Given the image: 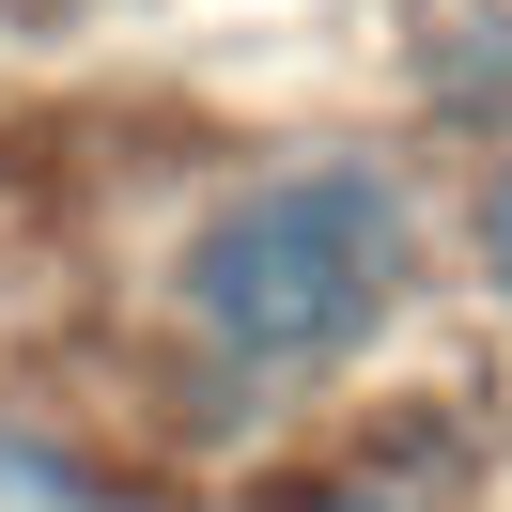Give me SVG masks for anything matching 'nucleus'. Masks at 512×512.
<instances>
[{"label": "nucleus", "instance_id": "nucleus-4", "mask_svg": "<svg viewBox=\"0 0 512 512\" xmlns=\"http://www.w3.org/2000/svg\"><path fill=\"white\" fill-rule=\"evenodd\" d=\"M311 512H419V497H388V481H342V497H311Z\"/></svg>", "mask_w": 512, "mask_h": 512}, {"label": "nucleus", "instance_id": "nucleus-2", "mask_svg": "<svg viewBox=\"0 0 512 512\" xmlns=\"http://www.w3.org/2000/svg\"><path fill=\"white\" fill-rule=\"evenodd\" d=\"M419 78H435V109H450V125H497V109H512V16H450Z\"/></svg>", "mask_w": 512, "mask_h": 512}, {"label": "nucleus", "instance_id": "nucleus-3", "mask_svg": "<svg viewBox=\"0 0 512 512\" xmlns=\"http://www.w3.org/2000/svg\"><path fill=\"white\" fill-rule=\"evenodd\" d=\"M481 280L512 295V171H497V187H481Z\"/></svg>", "mask_w": 512, "mask_h": 512}, {"label": "nucleus", "instance_id": "nucleus-1", "mask_svg": "<svg viewBox=\"0 0 512 512\" xmlns=\"http://www.w3.org/2000/svg\"><path fill=\"white\" fill-rule=\"evenodd\" d=\"M404 264H419L404 187L373 156H311V171L233 187L187 233V326L218 357H249V373H326L404 311Z\"/></svg>", "mask_w": 512, "mask_h": 512}]
</instances>
